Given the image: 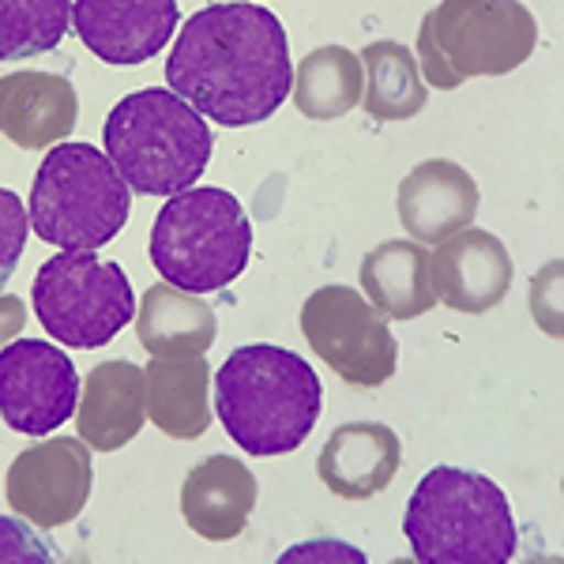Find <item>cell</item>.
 <instances>
[{
	"label": "cell",
	"instance_id": "obj_1",
	"mask_svg": "<svg viewBox=\"0 0 564 564\" xmlns=\"http://www.w3.org/2000/svg\"><path fill=\"white\" fill-rule=\"evenodd\" d=\"M166 84L199 117L226 129L268 121L294 84L279 15L245 0L199 8L170 50Z\"/></svg>",
	"mask_w": 564,
	"mask_h": 564
},
{
	"label": "cell",
	"instance_id": "obj_2",
	"mask_svg": "<svg viewBox=\"0 0 564 564\" xmlns=\"http://www.w3.org/2000/svg\"><path fill=\"white\" fill-rule=\"evenodd\" d=\"M324 391L294 350L252 343L215 372V411L230 441L249 456H286L316 430Z\"/></svg>",
	"mask_w": 564,
	"mask_h": 564
},
{
	"label": "cell",
	"instance_id": "obj_3",
	"mask_svg": "<svg viewBox=\"0 0 564 564\" xmlns=\"http://www.w3.org/2000/svg\"><path fill=\"white\" fill-rule=\"evenodd\" d=\"M403 534L425 564H505L520 550L512 505L494 478L433 467L406 500Z\"/></svg>",
	"mask_w": 564,
	"mask_h": 564
},
{
	"label": "cell",
	"instance_id": "obj_4",
	"mask_svg": "<svg viewBox=\"0 0 564 564\" xmlns=\"http://www.w3.org/2000/svg\"><path fill=\"white\" fill-rule=\"evenodd\" d=\"M106 154L132 193L174 196L204 177L215 151L212 124L174 90H135L106 117Z\"/></svg>",
	"mask_w": 564,
	"mask_h": 564
},
{
	"label": "cell",
	"instance_id": "obj_5",
	"mask_svg": "<svg viewBox=\"0 0 564 564\" xmlns=\"http://www.w3.org/2000/svg\"><path fill=\"white\" fill-rule=\"evenodd\" d=\"M148 252L162 282L212 294L249 268L252 223L226 188H181L154 218Z\"/></svg>",
	"mask_w": 564,
	"mask_h": 564
},
{
	"label": "cell",
	"instance_id": "obj_6",
	"mask_svg": "<svg viewBox=\"0 0 564 564\" xmlns=\"http://www.w3.org/2000/svg\"><path fill=\"white\" fill-rule=\"evenodd\" d=\"M132 188L106 151L90 143H53L31 188L34 234L57 249H102L124 230Z\"/></svg>",
	"mask_w": 564,
	"mask_h": 564
},
{
	"label": "cell",
	"instance_id": "obj_7",
	"mask_svg": "<svg viewBox=\"0 0 564 564\" xmlns=\"http://www.w3.org/2000/svg\"><path fill=\"white\" fill-rule=\"evenodd\" d=\"M539 45V23L520 0H441L417 31V72L441 90L475 76L516 72Z\"/></svg>",
	"mask_w": 564,
	"mask_h": 564
},
{
	"label": "cell",
	"instance_id": "obj_8",
	"mask_svg": "<svg viewBox=\"0 0 564 564\" xmlns=\"http://www.w3.org/2000/svg\"><path fill=\"white\" fill-rule=\"evenodd\" d=\"M34 316L53 339L76 350H95L117 339L135 316V294L121 263L95 249H61L34 275Z\"/></svg>",
	"mask_w": 564,
	"mask_h": 564
},
{
	"label": "cell",
	"instance_id": "obj_9",
	"mask_svg": "<svg viewBox=\"0 0 564 564\" xmlns=\"http://www.w3.org/2000/svg\"><path fill=\"white\" fill-rule=\"evenodd\" d=\"M302 332L316 358L354 388H380L395 377V335L354 286L313 290L302 305Z\"/></svg>",
	"mask_w": 564,
	"mask_h": 564
},
{
	"label": "cell",
	"instance_id": "obj_10",
	"mask_svg": "<svg viewBox=\"0 0 564 564\" xmlns=\"http://www.w3.org/2000/svg\"><path fill=\"white\" fill-rule=\"evenodd\" d=\"M79 403V372L53 343L12 339L0 350V417L8 430L45 436L65 425Z\"/></svg>",
	"mask_w": 564,
	"mask_h": 564
},
{
	"label": "cell",
	"instance_id": "obj_11",
	"mask_svg": "<svg viewBox=\"0 0 564 564\" xmlns=\"http://www.w3.org/2000/svg\"><path fill=\"white\" fill-rule=\"evenodd\" d=\"M90 486H95V467L87 444L76 436H50L12 459L4 494L15 516L50 531L84 512Z\"/></svg>",
	"mask_w": 564,
	"mask_h": 564
},
{
	"label": "cell",
	"instance_id": "obj_12",
	"mask_svg": "<svg viewBox=\"0 0 564 564\" xmlns=\"http://www.w3.org/2000/svg\"><path fill=\"white\" fill-rule=\"evenodd\" d=\"M177 0H72L79 42L106 65H143L177 31Z\"/></svg>",
	"mask_w": 564,
	"mask_h": 564
},
{
	"label": "cell",
	"instance_id": "obj_13",
	"mask_svg": "<svg viewBox=\"0 0 564 564\" xmlns=\"http://www.w3.org/2000/svg\"><path fill=\"white\" fill-rule=\"evenodd\" d=\"M433 294L456 313H489L512 290V252L489 230H459L452 238L436 241L430 257Z\"/></svg>",
	"mask_w": 564,
	"mask_h": 564
},
{
	"label": "cell",
	"instance_id": "obj_14",
	"mask_svg": "<svg viewBox=\"0 0 564 564\" xmlns=\"http://www.w3.org/2000/svg\"><path fill=\"white\" fill-rule=\"evenodd\" d=\"M478 185L459 162L425 159L399 185V223L414 241H444L478 215Z\"/></svg>",
	"mask_w": 564,
	"mask_h": 564
},
{
	"label": "cell",
	"instance_id": "obj_15",
	"mask_svg": "<svg viewBox=\"0 0 564 564\" xmlns=\"http://www.w3.org/2000/svg\"><path fill=\"white\" fill-rule=\"evenodd\" d=\"M403 463V441L391 425L347 422L324 441L316 475L335 497L369 500L384 494Z\"/></svg>",
	"mask_w": 564,
	"mask_h": 564
},
{
	"label": "cell",
	"instance_id": "obj_16",
	"mask_svg": "<svg viewBox=\"0 0 564 564\" xmlns=\"http://www.w3.org/2000/svg\"><path fill=\"white\" fill-rule=\"evenodd\" d=\"M79 117L76 87L53 72L0 76V132L23 151H45L68 140Z\"/></svg>",
	"mask_w": 564,
	"mask_h": 564
},
{
	"label": "cell",
	"instance_id": "obj_17",
	"mask_svg": "<svg viewBox=\"0 0 564 564\" xmlns=\"http://www.w3.org/2000/svg\"><path fill=\"white\" fill-rule=\"evenodd\" d=\"M257 508V475L234 456L196 463L181 489V512L199 539L230 542L249 527Z\"/></svg>",
	"mask_w": 564,
	"mask_h": 564
},
{
	"label": "cell",
	"instance_id": "obj_18",
	"mask_svg": "<svg viewBox=\"0 0 564 564\" xmlns=\"http://www.w3.org/2000/svg\"><path fill=\"white\" fill-rule=\"evenodd\" d=\"M148 422L143 406V369L132 361H102L87 372L76 403L79 441L95 452H121Z\"/></svg>",
	"mask_w": 564,
	"mask_h": 564
},
{
	"label": "cell",
	"instance_id": "obj_19",
	"mask_svg": "<svg viewBox=\"0 0 564 564\" xmlns=\"http://www.w3.org/2000/svg\"><path fill=\"white\" fill-rule=\"evenodd\" d=\"M148 417L174 441H196L212 425V369L204 358H154L143 369Z\"/></svg>",
	"mask_w": 564,
	"mask_h": 564
},
{
	"label": "cell",
	"instance_id": "obj_20",
	"mask_svg": "<svg viewBox=\"0 0 564 564\" xmlns=\"http://www.w3.org/2000/svg\"><path fill=\"white\" fill-rule=\"evenodd\" d=\"M358 275L369 305L391 321H414L436 305L430 252L422 241H380L361 257Z\"/></svg>",
	"mask_w": 564,
	"mask_h": 564
},
{
	"label": "cell",
	"instance_id": "obj_21",
	"mask_svg": "<svg viewBox=\"0 0 564 564\" xmlns=\"http://www.w3.org/2000/svg\"><path fill=\"white\" fill-rule=\"evenodd\" d=\"M215 308L181 286L159 282L143 294L135 335L151 358H199L215 343Z\"/></svg>",
	"mask_w": 564,
	"mask_h": 564
},
{
	"label": "cell",
	"instance_id": "obj_22",
	"mask_svg": "<svg viewBox=\"0 0 564 564\" xmlns=\"http://www.w3.org/2000/svg\"><path fill=\"white\" fill-rule=\"evenodd\" d=\"M366 90V72H361L358 53L347 45H321L297 65L290 95L294 106L302 109L308 121H335V117L350 113L361 102Z\"/></svg>",
	"mask_w": 564,
	"mask_h": 564
},
{
	"label": "cell",
	"instance_id": "obj_23",
	"mask_svg": "<svg viewBox=\"0 0 564 564\" xmlns=\"http://www.w3.org/2000/svg\"><path fill=\"white\" fill-rule=\"evenodd\" d=\"M361 72H366V90L361 106L377 121H411L430 102V90L417 72V61L406 45L399 42H372L361 50Z\"/></svg>",
	"mask_w": 564,
	"mask_h": 564
},
{
	"label": "cell",
	"instance_id": "obj_24",
	"mask_svg": "<svg viewBox=\"0 0 564 564\" xmlns=\"http://www.w3.org/2000/svg\"><path fill=\"white\" fill-rule=\"evenodd\" d=\"M68 23L72 0H0V61L57 50Z\"/></svg>",
	"mask_w": 564,
	"mask_h": 564
},
{
	"label": "cell",
	"instance_id": "obj_25",
	"mask_svg": "<svg viewBox=\"0 0 564 564\" xmlns=\"http://www.w3.org/2000/svg\"><path fill=\"white\" fill-rule=\"evenodd\" d=\"M26 234H31V218H26L23 199L12 188H0V286L15 275L26 249Z\"/></svg>",
	"mask_w": 564,
	"mask_h": 564
},
{
	"label": "cell",
	"instance_id": "obj_26",
	"mask_svg": "<svg viewBox=\"0 0 564 564\" xmlns=\"http://www.w3.org/2000/svg\"><path fill=\"white\" fill-rule=\"evenodd\" d=\"M0 561H39L50 564L57 561V553L45 545L39 531H31V523L12 520V516H0Z\"/></svg>",
	"mask_w": 564,
	"mask_h": 564
},
{
	"label": "cell",
	"instance_id": "obj_27",
	"mask_svg": "<svg viewBox=\"0 0 564 564\" xmlns=\"http://www.w3.org/2000/svg\"><path fill=\"white\" fill-rule=\"evenodd\" d=\"M557 290H561V263L553 260L550 268L531 282V308H534V321L539 324H545V308H553V316L561 321V305H557L561 294Z\"/></svg>",
	"mask_w": 564,
	"mask_h": 564
},
{
	"label": "cell",
	"instance_id": "obj_28",
	"mask_svg": "<svg viewBox=\"0 0 564 564\" xmlns=\"http://www.w3.org/2000/svg\"><path fill=\"white\" fill-rule=\"evenodd\" d=\"M23 324H26V305H23V297L0 294V347H8V343H12L15 335L23 332Z\"/></svg>",
	"mask_w": 564,
	"mask_h": 564
},
{
	"label": "cell",
	"instance_id": "obj_29",
	"mask_svg": "<svg viewBox=\"0 0 564 564\" xmlns=\"http://www.w3.org/2000/svg\"><path fill=\"white\" fill-rule=\"evenodd\" d=\"M302 557H343V561H366V553L358 550H347V545H332V542H313V545H297L290 550L282 561H302Z\"/></svg>",
	"mask_w": 564,
	"mask_h": 564
}]
</instances>
